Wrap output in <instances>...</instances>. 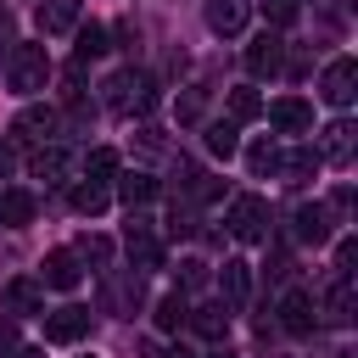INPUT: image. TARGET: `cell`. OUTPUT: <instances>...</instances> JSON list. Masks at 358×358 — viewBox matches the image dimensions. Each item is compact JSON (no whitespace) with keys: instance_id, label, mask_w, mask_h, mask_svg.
I'll list each match as a JSON object with an SVG mask.
<instances>
[{"instance_id":"obj_30","label":"cell","mask_w":358,"mask_h":358,"mask_svg":"<svg viewBox=\"0 0 358 358\" xmlns=\"http://www.w3.org/2000/svg\"><path fill=\"white\" fill-rule=\"evenodd\" d=\"M185 313H190V302H185V291H173V296H162V302H157V330H179V324H185Z\"/></svg>"},{"instance_id":"obj_34","label":"cell","mask_w":358,"mask_h":358,"mask_svg":"<svg viewBox=\"0 0 358 358\" xmlns=\"http://www.w3.org/2000/svg\"><path fill=\"white\" fill-rule=\"evenodd\" d=\"M196 285H201V263L185 257V263H179V291H196Z\"/></svg>"},{"instance_id":"obj_19","label":"cell","mask_w":358,"mask_h":358,"mask_svg":"<svg viewBox=\"0 0 358 358\" xmlns=\"http://www.w3.org/2000/svg\"><path fill=\"white\" fill-rule=\"evenodd\" d=\"M274 173H280L285 185H302L308 173H319V151H313V145H296V151H285V157H280V168H274Z\"/></svg>"},{"instance_id":"obj_14","label":"cell","mask_w":358,"mask_h":358,"mask_svg":"<svg viewBox=\"0 0 358 358\" xmlns=\"http://www.w3.org/2000/svg\"><path fill=\"white\" fill-rule=\"evenodd\" d=\"M185 324H190L201 341H224V330H229V308H224V302H201V308L185 313Z\"/></svg>"},{"instance_id":"obj_18","label":"cell","mask_w":358,"mask_h":358,"mask_svg":"<svg viewBox=\"0 0 358 358\" xmlns=\"http://www.w3.org/2000/svg\"><path fill=\"white\" fill-rule=\"evenodd\" d=\"M67 168H73V157H67L62 145H39V151H34V179L62 185V179H67Z\"/></svg>"},{"instance_id":"obj_25","label":"cell","mask_w":358,"mask_h":358,"mask_svg":"<svg viewBox=\"0 0 358 358\" xmlns=\"http://www.w3.org/2000/svg\"><path fill=\"white\" fill-rule=\"evenodd\" d=\"M106 308H123V313L140 308V268H129V280H112L106 285Z\"/></svg>"},{"instance_id":"obj_6","label":"cell","mask_w":358,"mask_h":358,"mask_svg":"<svg viewBox=\"0 0 358 358\" xmlns=\"http://www.w3.org/2000/svg\"><path fill=\"white\" fill-rule=\"evenodd\" d=\"M6 313H11V319H34V313H45V285H39L34 274L6 280Z\"/></svg>"},{"instance_id":"obj_23","label":"cell","mask_w":358,"mask_h":358,"mask_svg":"<svg viewBox=\"0 0 358 358\" xmlns=\"http://www.w3.org/2000/svg\"><path fill=\"white\" fill-rule=\"evenodd\" d=\"M117 196H123V207H145V201L157 196V179H151V173H123V179H117Z\"/></svg>"},{"instance_id":"obj_15","label":"cell","mask_w":358,"mask_h":358,"mask_svg":"<svg viewBox=\"0 0 358 358\" xmlns=\"http://www.w3.org/2000/svg\"><path fill=\"white\" fill-rule=\"evenodd\" d=\"M246 11H252V0H207V28L229 39L246 28Z\"/></svg>"},{"instance_id":"obj_33","label":"cell","mask_w":358,"mask_h":358,"mask_svg":"<svg viewBox=\"0 0 358 358\" xmlns=\"http://www.w3.org/2000/svg\"><path fill=\"white\" fill-rule=\"evenodd\" d=\"M78 257L95 263V268H106V263H112V241H106V235H90V241L78 246Z\"/></svg>"},{"instance_id":"obj_11","label":"cell","mask_w":358,"mask_h":358,"mask_svg":"<svg viewBox=\"0 0 358 358\" xmlns=\"http://www.w3.org/2000/svg\"><path fill=\"white\" fill-rule=\"evenodd\" d=\"M268 123H274L280 134H308V129H313V106L296 101V95H280V101L268 106Z\"/></svg>"},{"instance_id":"obj_13","label":"cell","mask_w":358,"mask_h":358,"mask_svg":"<svg viewBox=\"0 0 358 358\" xmlns=\"http://www.w3.org/2000/svg\"><path fill=\"white\" fill-rule=\"evenodd\" d=\"M218 291H224V308H246V296H252V263L229 257L224 274H218Z\"/></svg>"},{"instance_id":"obj_24","label":"cell","mask_w":358,"mask_h":358,"mask_svg":"<svg viewBox=\"0 0 358 358\" xmlns=\"http://www.w3.org/2000/svg\"><path fill=\"white\" fill-rule=\"evenodd\" d=\"M106 201H112V190L106 185H73V213H84V218H95V213H106Z\"/></svg>"},{"instance_id":"obj_4","label":"cell","mask_w":358,"mask_h":358,"mask_svg":"<svg viewBox=\"0 0 358 358\" xmlns=\"http://www.w3.org/2000/svg\"><path fill=\"white\" fill-rule=\"evenodd\" d=\"M123 246H129V257H134V268H140V274L162 268V246H157V235H151V218H145V213H134V207H129V229H123Z\"/></svg>"},{"instance_id":"obj_31","label":"cell","mask_w":358,"mask_h":358,"mask_svg":"<svg viewBox=\"0 0 358 358\" xmlns=\"http://www.w3.org/2000/svg\"><path fill=\"white\" fill-rule=\"evenodd\" d=\"M73 50H78V62H90V56H101V50H106V28H101V22H90V28H78V45H73Z\"/></svg>"},{"instance_id":"obj_2","label":"cell","mask_w":358,"mask_h":358,"mask_svg":"<svg viewBox=\"0 0 358 358\" xmlns=\"http://www.w3.org/2000/svg\"><path fill=\"white\" fill-rule=\"evenodd\" d=\"M6 84H11L17 95H39V90L50 84V56H45V45H11V56H6Z\"/></svg>"},{"instance_id":"obj_16","label":"cell","mask_w":358,"mask_h":358,"mask_svg":"<svg viewBox=\"0 0 358 358\" xmlns=\"http://www.w3.org/2000/svg\"><path fill=\"white\" fill-rule=\"evenodd\" d=\"M319 162H336V168H347V162H352V123H347V117H336V123L324 129Z\"/></svg>"},{"instance_id":"obj_22","label":"cell","mask_w":358,"mask_h":358,"mask_svg":"<svg viewBox=\"0 0 358 358\" xmlns=\"http://www.w3.org/2000/svg\"><path fill=\"white\" fill-rule=\"evenodd\" d=\"M324 313H330V324H347L352 319V274H336V285L324 296Z\"/></svg>"},{"instance_id":"obj_7","label":"cell","mask_w":358,"mask_h":358,"mask_svg":"<svg viewBox=\"0 0 358 358\" xmlns=\"http://www.w3.org/2000/svg\"><path fill=\"white\" fill-rule=\"evenodd\" d=\"M78 336H90V308H56V313H45V341L73 347Z\"/></svg>"},{"instance_id":"obj_38","label":"cell","mask_w":358,"mask_h":358,"mask_svg":"<svg viewBox=\"0 0 358 358\" xmlns=\"http://www.w3.org/2000/svg\"><path fill=\"white\" fill-rule=\"evenodd\" d=\"M6 358H45V352H34V347H11Z\"/></svg>"},{"instance_id":"obj_32","label":"cell","mask_w":358,"mask_h":358,"mask_svg":"<svg viewBox=\"0 0 358 358\" xmlns=\"http://www.w3.org/2000/svg\"><path fill=\"white\" fill-rule=\"evenodd\" d=\"M296 11H302V0H263V17H268L274 28H291Z\"/></svg>"},{"instance_id":"obj_17","label":"cell","mask_w":358,"mask_h":358,"mask_svg":"<svg viewBox=\"0 0 358 358\" xmlns=\"http://www.w3.org/2000/svg\"><path fill=\"white\" fill-rule=\"evenodd\" d=\"M296 241H308V246H324L330 241V207H296Z\"/></svg>"},{"instance_id":"obj_28","label":"cell","mask_w":358,"mask_h":358,"mask_svg":"<svg viewBox=\"0 0 358 358\" xmlns=\"http://www.w3.org/2000/svg\"><path fill=\"white\" fill-rule=\"evenodd\" d=\"M112 173H117V151H106V145H95V151L84 157V179H90V185H106Z\"/></svg>"},{"instance_id":"obj_21","label":"cell","mask_w":358,"mask_h":358,"mask_svg":"<svg viewBox=\"0 0 358 358\" xmlns=\"http://www.w3.org/2000/svg\"><path fill=\"white\" fill-rule=\"evenodd\" d=\"M0 224H11V229L34 224V196L28 190H0Z\"/></svg>"},{"instance_id":"obj_9","label":"cell","mask_w":358,"mask_h":358,"mask_svg":"<svg viewBox=\"0 0 358 358\" xmlns=\"http://www.w3.org/2000/svg\"><path fill=\"white\" fill-rule=\"evenodd\" d=\"M78 280H84V268H78V252H67V246H56L39 268V285H50V291H73Z\"/></svg>"},{"instance_id":"obj_5","label":"cell","mask_w":358,"mask_h":358,"mask_svg":"<svg viewBox=\"0 0 358 358\" xmlns=\"http://www.w3.org/2000/svg\"><path fill=\"white\" fill-rule=\"evenodd\" d=\"M352 84H358V62H352V56H336V62L324 67V78H319V95H324L336 112H347V106H352V95H358Z\"/></svg>"},{"instance_id":"obj_27","label":"cell","mask_w":358,"mask_h":358,"mask_svg":"<svg viewBox=\"0 0 358 358\" xmlns=\"http://www.w3.org/2000/svg\"><path fill=\"white\" fill-rule=\"evenodd\" d=\"M207 151L229 162V157L241 151V134H235V123H207Z\"/></svg>"},{"instance_id":"obj_35","label":"cell","mask_w":358,"mask_h":358,"mask_svg":"<svg viewBox=\"0 0 358 358\" xmlns=\"http://www.w3.org/2000/svg\"><path fill=\"white\" fill-rule=\"evenodd\" d=\"M17 168V140H0V179Z\"/></svg>"},{"instance_id":"obj_29","label":"cell","mask_w":358,"mask_h":358,"mask_svg":"<svg viewBox=\"0 0 358 358\" xmlns=\"http://www.w3.org/2000/svg\"><path fill=\"white\" fill-rule=\"evenodd\" d=\"M246 168H252L257 179H268V173L280 168V145H274V140H257V145L246 151Z\"/></svg>"},{"instance_id":"obj_39","label":"cell","mask_w":358,"mask_h":358,"mask_svg":"<svg viewBox=\"0 0 358 358\" xmlns=\"http://www.w3.org/2000/svg\"><path fill=\"white\" fill-rule=\"evenodd\" d=\"M162 358H196V352H190V347H168Z\"/></svg>"},{"instance_id":"obj_10","label":"cell","mask_w":358,"mask_h":358,"mask_svg":"<svg viewBox=\"0 0 358 358\" xmlns=\"http://www.w3.org/2000/svg\"><path fill=\"white\" fill-rule=\"evenodd\" d=\"M280 324H285L291 336H313V324H319L313 296H308V291H285V296H280Z\"/></svg>"},{"instance_id":"obj_8","label":"cell","mask_w":358,"mask_h":358,"mask_svg":"<svg viewBox=\"0 0 358 358\" xmlns=\"http://www.w3.org/2000/svg\"><path fill=\"white\" fill-rule=\"evenodd\" d=\"M78 17H84V0H39V11H34V22H39V34H73L78 28Z\"/></svg>"},{"instance_id":"obj_20","label":"cell","mask_w":358,"mask_h":358,"mask_svg":"<svg viewBox=\"0 0 358 358\" xmlns=\"http://www.w3.org/2000/svg\"><path fill=\"white\" fill-rule=\"evenodd\" d=\"M56 134V112L50 106H28L22 117H17V134L11 140H50Z\"/></svg>"},{"instance_id":"obj_3","label":"cell","mask_w":358,"mask_h":358,"mask_svg":"<svg viewBox=\"0 0 358 358\" xmlns=\"http://www.w3.org/2000/svg\"><path fill=\"white\" fill-rule=\"evenodd\" d=\"M229 235L235 241H268V207H263V196H235L229 201Z\"/></svg>"},{"instance_id":"obj_37","label":"cell","mask_w":358,"mask_h":358,"mask_svg":"<svg viewBox=\"0 0 358 358\" xmlns=\"http://www.w3.org/2000/svg\"><path fill=\"white\" fill-rule=\"evenodd\" d=\"M0 39H11V11L0 6Z\"/></svg>"},{"instance_id":"obj_12","label":"cell","mask_w":358,"mask_h":358,"mask_svg":"<svg viewBox=\"0 0 358 358\" xmlns=\"http://www.w3.org/2000/svg\"><path fill=\"white\" fill-rule=\"evenodd\" d=\"M280 62H285V45H280V34H257V39L246 45V67H252L257 78H263V73L274 78V73H280Z\"/></svg>"},{"instance_id":"obj_26","label":"cell","mask_w":358,"mask_h":358,"mask_svg":"<svg viewBox=\"0 0 358 358\" xmlns=\"http://www.w3.org/2000/svg\"><path fill=\"white\" fill-rule=\"evenodd\" d=\"M229 117H235V123H252V117H263V95H257L252 84L229 90Z\"/></svg>"},{"instance_id":"obj_1","label":"cell","mask_w":358,"mask_h":358,"mask_svg":"<svg viewBox=\"0 0 358 358\" xmlns=\"http://www.w3.org/2000/svg\"><path fill=\"white\" fill-rule=\"evenodd\" d=\"M106 95V112H117V117H140V112H151L157 106V78L151 73H134V67H123V73H112L106 84H101Z\"/></svg>"},{"instance_id":"obj_36","label":"cell","mask_w":358,"mask_h":358,"mask_svg":"<svg viewBox=\"0 0 358 358\" xmlns=\"http://www.w3.org/2000/svg\"><path fill=\"white\" fill-rule=\"evenodd\" d=\"M17 347V319H0V352Z\"/></svg>"}]
</instances>
